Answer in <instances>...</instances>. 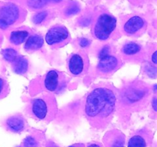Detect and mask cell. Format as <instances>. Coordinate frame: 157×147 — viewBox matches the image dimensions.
<instances>
[{
	"mask_svg": "<svg viewBox=\"0 0 157 147\" xmlns=\"http://www.w3.org/2000/svg\"><path fill=\"white\" fill-rule=\"evenodd\" d=\"M152 106H153V108L154 110V111H156V104H157V101H156V97L154 96L153 98V100H152Z\"/></svg>",
	"mask_w": 157,
	"mask_h": 147,
	"instance_id": "cell-28",
	"label": "cell"
},
{
	"mask_svg": "<svg viewBox=\"0 0 157 147\" xmlns=\"http://www.w3.org/2000/svg\"><path fill=\"white\" fill-rule=\"evenodd\" d=\"M20 16V11L18 6L14 4L5 6L0 9V28H6L15 24Z\"/></svg>",
	"mask_w": 157,
	"mask_h": 147,
	"instance_id": "cell-7",
	"label": "cell"
},
{
	"mask_svg": "<svg viewBox=\"0 0 157 147\" xmlns=\"http://www.w3.org/2000/svg\"><path fill=\"white\" fill-rule=\"evenodd\" d=\"M121 65L122 64L117 57L107 55L101 58L97 67V71L101 74H109L118 70Z\"/></svg>",
	"mask_w": 157,
	"mask_h": 147,
	"instance_id": "cell-9",
	"label": "cell"
},
{
	"mask_svg": "<svg viewBox=\"0 0 157 147\" xmlns=\"http://www.w3.org/2000/svg\"><path fill=\"white\" fill-rule=\"evenodd\" d=\"M18 147H19V146H18Z\"/></svg>",
	"mask_w": 157,
	"mask_h": 147,
	"instance_id": "cell-34",
	"label": "cell"
},
{
	"mask_svg": "<svg viewBox=\"0 0 157 147\" xmlns=\"http://www.w3.org/2000/svg\"><path fill=\"white\" fill-rule=\"evenodd\" d=\"M117 93L108 84L97 85L87 95L85 102V115L89 122L97 127L107 125L116 110Z\"/></svg>",
	"mask_w": 157,
	"mask_h": 147,
	"instance_id": "cell-1",
	"label": "cell"
},
{
	"mask_svg": "<svg viewBox=\"0 0 157 147\" xmlns=\"http://www.w3.org/2000/svg\"><path fill=\"white\" fill-rule=\"evenodd\" d=\"M87 147H101V146L98 143H93V144H90V145H88Z\"/></svg>",
	"mask_w": 157,
	"mask_h": 147,
	"instance_id": "cell-31",
	"label": "cell"
},
{
	"mask_svg": "<svg viewBox=\"0 0 157 147\" xmlns=\"http://www.w3.org/2000/svg\"><path fill=\"white\" fill-rule=\"evenodd\" d=\"M67 82L65 75L55 70L48 72L44 79V85L46 90L55 93L63 91L67 85Z\"/></svg>",
	"mask_w": 157,
	"mask_h": 147,
	"instance_id": "cell-5",
	"label": "cell"
},
{
	"mask_svg": "<svg viewBox=\"0 0 157 147\" xmlns=\"http://www.w3.org/2000/svg\"><path fill=\"white\" fill-rule=\"evenodd\" d=\"M2 55L5 60L9 62H13L15 58L18 56V52L13 48H6L2 51Z\"/></svg>",
	"mask_w": 157,
	"mask_h": 147,
	"instance_id": "cell-17",
	"label": "cell"
},
{
	"mask_svg": "<svg viewBox=\"0 0 157 147\" xmlns=\"http://www.w3.org/2000/svg\"><path fill=\"white\" fill-rule=\"evenodd\" d=\"M44 44V40L42 37L39 35H32L29 37L25 44V48L26 51H35L41 48Z\"/></svg>",
	"mask_w": 157,
	"mask_h": 147,
	"instance_id": "cell-13",
	"label": "cell"
},
{
	"mask_svg": "<svg viewBox=\"0 0 157 147\" xmlns=\"http://www.w3.org/2000/svg\"><path fill=\"white\" fill-rule=\"evenodd\" d=\"M47 3L48 2H59L62 1V0H45Z\"/></svg>",
	"mask_w": 157,
	"mask_h": 147,
	"instance_id": "cell-30",
	"label": "cell"
},
{
	"mask_svg": "<svg viewBox=\"0 0 157 147\" xmlns=\"http://www.w3.org/2000/svg\"><path fill=\"white\" fill-rule=\"evenodd\" d=\"M148 142L147 135L144 133H140L138 134L133 135L129 139L127 147H147Z\"/></svg>",
	"mask_w": 157,
	"mask_h": 147,
	"instance_id": "cell-14",
	"label": "cell"
},
{
	"mask_svg": "<svg viewBox=\"0 0 157 147\" xmlns=\"http://www.w3.org/2000/svg\"><path fill=\"white\" fill-rule=\"evenodd\" d=\"M117 26V20L112 15L104 13L100 15L92 29L93 36L100 41L108 39Z\"/></svg>",
	"mask_w": 157,
	"mask_h": 147,
	"instance_id": "cell-4",
	"label": "cell"
},
{
	"mask_svg": "<svg viewBox=\"0 0 157 147\" xmlns=\"http://www.w3.org/2000/svg\"><path fill=\"white\" fill-rule=\"evenodd\" d=\"M109 51H110V47H109L108 46H105V47H103L101 51L100 52L99 57L100 58H102V57L105 56V55H109Z\"/></svg>",
	"mask_w": 157,
	"mask_h": 147,
	"instance_id": "cell-26",
	"label": "cell"
},
{
	"mask_svg": "<svg viewBox=\"0 0 157 147\" xmlns=\"http://www.w3.org/2000/svg\"><path fill=\"white\" fill-rule=\"evenodd\" d=\"M146 73L151 77L155 78L156 76V68L154 66H152L150 64H147L145 67Z\"/></svg>",
	"mask_w": 157,
	"mask_h": 147,
	"instance_id": "cell-24",
	"label": "cell"
},
{
	"mask_svg": "<svg viewBox=\"0 0 157 147\" xmlns=\"http://www.w3.org/2000/svg\"><path fill=\"white\" fill-rule=\"evenodd\" d=\"M110 147H124V138L123 135L117 134L113 136Z\"/></svg>",
	"mask_w": 157,
	"mask_h": 147,
	"instance_id": "cell-18",
	"label": "cell"
},
{
	"mask_svg": "<svg viewBox=\"0 0 157 147\" xmlns=\"http://www.w3.org/2000/svg\"><path fill=\"white\" fill-rule=\"evenodd\" d=\"M147 23L140 16L131 17L123 25V32L128 36L138 37L146 32Z\"/></svg>",
	"mask_w": 157,
	"mask_h": 147,
	"instance_id": "cell-8",
	"label": "cell"
},
{
	"mask_svg": "<svg viewBox=\"0 0 157 147\" xmlns=\"http://www.w3.org/2000/svg\"><path fill=\"white\" fill-rule=\"evenodd\" d=\"M123 55L127 59H139L143 55V48L140 44L135 42H129L124 44L121 49Z\"/></svg>",
	"mask_w": 157,
	"mask_h": 147,
	"instance_id": "cell-11",
	"label": "cell"
},
{
	"mask_svg": "<svg viewBox=\"0 0 157 147\" xmlns=\"http://www.w3.org/2000/svg\"><path fill=\"white\" fill-rule=\"evenodd\" d=\"M46 147H58V145H55V143H54V142H48V144L47 145V146Z\"/></svg>",
	"mask_w": 157,
	"mask_h": 147,
	"instance_id": "cell-29",
	"label": "cell"
},
{
	"mask_svg": "<svg viewBox=\"0 0 157 147\" xmlns=\"http://www.w3.org/2000/svg\"><path fill=\"white\" fill-rule=\"evenodd\" d=\"M79 44L81 47H86L90 44V41L87 38H81L79 41Z\"/></svg>",
	"mask_w": 157,
	"mask_h": 147,
	"instance_id": "cell-25",
	"label": "cell"
},
{
	"mask_svg": "<svg viewBox=\"0 0 157 147\" xmlns=\"http://www.w3.org/2000/svg\"><path fill=\"white\" fill-rule=\"evenodd\" d=\"M24 147H38V142L34 136H29L23 141Z\"/></svg>",
	"mask_w": 157,
	"mask_h": 147,
	"instance_id": "cell-19",
	"label": "cell"
},
{
	"mask_svg": "<svg viewBox=\"0 0 157 147\" xmlns=\"http://www.w3.org/2000/svg\"><path fill=\"white\" fill-rule=\"evenodd\" d=\"M134 1H142V0H134Z\"/></svg>",
	"mask_w": 157,
	"mask_h": 147,
	"instance_id": "cell-33",
	"label": "cell"
},
{
	"mask_svg": "<svg viewBox=\"0 0 157 147\" xmlns=\"http://www.w3.org/2000/svg\"><path fill=\"white\" fill-rule=\"evenodd\" d=\"M156 55H157V52L156 50H155L153 51V53L152 54V57H151V59H152V62L154 64H157V61H156Z\"/></svg>",
	"mask_w": 157,
	"mask_h": 147,
	"instance_id": "cell-27",
	"label": "cell"
},
{
	"mask_svg": "<svg viewBox=\"0 0 157 147\" xmlns=\"http://www.w3.org/2000/svg\"><path fill=\"white\" fill-rule=\"evenodd\" d=\"M87 58L85 55L78 52L71 56L68 61V69L74 76H80L87 68Z\"/></svg>",
	"mask_w": 157,
	"mask_h": 147,
	"instance_id": "cell-10",
	"label": "cell"
},
{
	"mask_svg": "<svg viewBox=\"0 0 157 147\" xmlns=\"http://www.w3.org/2000/svg\"><path fill=\"white\" fill-rule=\"evenodd\" d=\"M12 64L14 72L18 74H24L29 69V61L24 57L18 56Z\"/></svg>",
	"mask_w": 157,
	"mask_h": 147,
	"instance_id": "cell-15",
	"label": "cell"
},
{
	"mask_svg": "<svg viewBox=\"0 0 157 147\" xmlns=\"http://www.w3.org/2000/svg\"><path fill=\"white\" fill-rule=\"evenodd\" d=\"M80 12V8L78 7L77 5H74V6H71L67 8L65 10V15L67 16L70 15H74L75 14L78 13Z\"/></svg>",
	"mask_w": 157,
	"mask_h": 147,
	"instance_id": "cell-23",
	"label": "cell"
},
{
	"mask_svg": "<svg viewBox=\"0 0 157 147\" xmlns=\"http://www.w3.org/2000/svg\"><path fill=\"white\" fill-rule=\"evenodd\" d=\"M9 87H8V84L3 78L0 77V96H3L8 93Z\"/></svg>",
	"mask_w": 157,
	"mask_h": 147,
	"instance_id": "cell-22",
	"label": "cell"
},
{
	"mask_svg": "<svg viewBox=\"0 0 157 147\" xmlns=\"http://www.w3.org/2000/svg\"><path fill=\"white\" fill-rule=\"evenodd\" d=\"M29 35V32L27 30L13 31L10 34L9 40H10L12 44H15V45H18V44H21V43L25 41Z\"/></svg>",
	"mask_w": 157,
	"mask_h": 147,
	"instance_id": "cell-16",
	"label": "cell"
},
{
	"mask_svg": "<svg viewBox=\"0 0 157 147\" xmlns=\"http://www.w3.org/2000/svg\"><path fill=\"white\" fill-rule=\"evenodd\" d=\"M56 111V101L55 97L50 95L36 98L30 104V112L37 119H47L53 117Z\"/></svg>",
	"mask_w": 157,
	"mask_h": 147,
	"instance_id": "cell-3",
	"label": "cell"
},
{
	"mask_svg": "<svg viewBox=\"0 0 157 147\" xmlns=\"http://www.w3.org/2000/svg\"><path fill=\"white\" fill-rule=\"evenodd\" d=\"M69 147H77V146H75V145H71V146H69Z\"/></svg>",
	"mask_w": 157,
	"mask_h": 147,
	"instance_id": "cell-32",
	"label": "cell"
},
{
	"mask_svg": "<svg viewBox=\"0 0 157 147\" xmlns=\"http://www.w3.org/2000/svg\"><path fill=\"white\" fill-rule=\"evenodd\" d=\"M6 127L13 133H19L22 131L25 126V120L20 115H14L7 119L6 122Z\"/></svg>",
	"mask_w": 157,
	"mask_h": 147,
	"instance_id": "cell-12",
	"label": "cell"
},
{
	"mask_svg": "<svg viewBox=\"0 0 157 147\" xmlns=\"http://www.w3.org/2000/svg\"><path fill=\"white\" fill-rule=\"evenodd\" d=\"M48 15V12L46 11H44V12H38L37 13L36 15L34 16L33 18V22L35 24H41V22L44 21V19L46 18Z\"/></svg>",
	"mask_w": 157,
	"mask_h": 147,
	"instance_id": "cell-20",
	"label": "cell"
},
{
	"mask_svg": "<svg viewBox=\"0 0 157 147\" xmlns=\"http://www.w3.org/2000/svg\"><path fill=\"white\" fill-rule=\"evenodd\" d=\"M150 93V87L146 83L134 80L122 87L120 92V102L126 108L138 109L147 104Z\"/></svg>",
	"mask_w": 157,
	"mask_h": 147,
	"instance_id": "cell-2",
	"label": "cell"
},
{
	"mask_svg": "<svg viewBox=\"0 0 157 147\" xmlns=\"http://www.w3.org/2000/svg\"><path fill=\"white\" fill-rule=\"evenodd\" d=\"M70 39V35L65 27L56 25L49 29L45 35V41L50 46H60L66 44Z\"/></svg>",
	"mask_w": 157,
	"mask_h": 147,
	"instance_id": "cell-6",
	"label": "cell"
},
{
	"mask_svg": "<svg viewBox=\"0 0 157 147\" xmlns=\"http://www.w3.org/2000/svg\"><path fill=\"white\" fill-rule=\"evenodd\" d=\"M46 4H47V2L45 0H29V6L35 9L43 7Z\"/></svg>",
	"mask_w": 157,
	"mask_h": 147,
	"instance_id": "cell-21",
	"label": "cell"
}]
</instances>
